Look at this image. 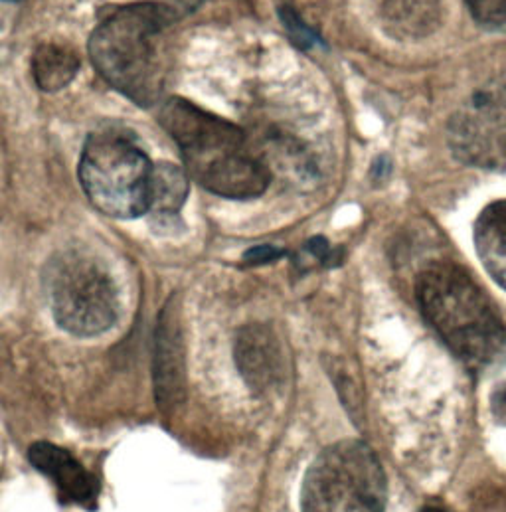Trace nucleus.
I'll list each match as a JSON object with an SVG mask.
<instances>
[{
  "instance_id": "f257e3e1",
  "label": "nucleus",
  "mask_w": 506,
  "mask_h": 512,
  "mask_svg": "<svg viewBox=\"0 0 506 512\" xmlns=\"http://www.w3.org/2000/svg\"><path fill=\"white\" fill-rule=\"evenodd\" d=\"M159 123L180 149L184 171L202 188L230 200L259 198L271 184V169L246 149V133L188 99L161 103Z\"/></svg>"
},
{
  "instance_id": "f03ea898",
  "label": "nucleus",
  "mask_w": 506,
  "mask_h": 512,
  "mask_svg": "<svg viewBox=\"0 0 506 512\" xmlns=\"http://www.w3.org/2000/svg\"><path fill=\"white\" fill-rule=\"evenodd\" d=\"M180 18L157 0L117 6L103 14L89 38L97 74L141 107L159 103L165 87L163 36Z\"/></svg>"
},
{
  "instance_id": "7ed1b4c3",
  "label": "nucleus",
  "mask_w": 506,
  "mask_h": 512,
  "mask_svg": "<svg viewBox=\"0 0 506 512\" xmlns=\"http://www.w3.org/2000/svg\"><path fill=\"white\" fill-rule=\"evenodd\" d=\"M416 295L429 325L465 366L485 372L505 364V323L465 269L445 261L425 267Z\"/></svg>"
},
{
  "instance_id": "20e7f679",
  "label": "nucleus",
  "mask_w": 506,
  "mask_h": 512,
  "mask_svg": "<svg viewBox=\"0 0 506 512\" xmlns=\"http://www.w3.org/2000/svg\"><path fill=\"white\" fill-rule=\"evenodd\" d=\"M153 167L131 137L105 129L85 139L78 174L85 196L101 214L133 220L151 208Z\"/></svg>"
},
{
  "instance_id": "39448f33",
  "label": "nucleus",
  "mask_w": 506,
  "mask_h": 512,
  "mask_svg": "<svg viewBox=\"0 0 506 512\" xmlns=\"http://www.w3.org/2000/svg\"><path fill=\"white\" fill-rule=\"evenodd\" d=\"M386 475L376 453L346 439L327 447L307 469L301 512H384Z\"/></svg>"
},
{
  "instance_id": "423d86ee",
  "label": "nucleus",
  "mask_w": 506,
  "mask_h": 512,
  "mask_svg": "<svg viewBox=\"0 0 506 512\" xmlns=\"http://www.w3.org/2000/svg\"><path fill=\"white\" fill-rule=\"evenodd\" d=\"M44 285L56 323L76 337L109 331L119 315V293L107 267L82 250L54 257Z\"/></svg>"
},
{
  "instance_id": "0eeeda50",
  "label": "nucleus",
  "mask_w": 506,
  "mask_h": 512,
  "mask_svg": "<svg viewBox=\"0 0 506 512\" xmlns=\"http://www.w3.org/2000/svg\"><path fill=\"white\" fill-rule=\"evenodd\" d=\"M447 139L459 161L506 171V82L473 93L449 121Z\"/></svg>"
},
{
  "instance_id": "6e6552de",
  "label": "nucleus",
  "mask_w": 506,
  "mask_h": 512,
  "mask_svg": "<svg viewBox=\"0 0 506 512\" xmlns=\"http://www.w3.org/2000/svg\"><path fill=\"white\" fill-rule=\"evenodd\" d=\"M28 459L36 471L44 473L62 499L93 511L99 499V481L66 449L40 441L28 449Z\"/></svg>"
},
{
  "instance_id": "1a4fd4ad",
  "label": "nucleus",
  "mask_w": 506,
  "mask_h": 512,
  "mask_svg": "<svg viewBox=\"0 0 506 512\" xmlns=\"http://www.w3.org/2000/svg\"><path fill=\"white\" fill-rule=\"evenodd\" d=\"M155 392L159 408L170 414L184 400V354L178 321L163 311L155 335Z\"/></svg>"
},
{
  "instance_id": "9d476101",
  "label": "nucleus",
  "mask_w": 506,
  "mask_h": 512,
  "mask_svg": "<svg viewBox=\"0 0 506 512\" xmlns=\"http://www.w3.org/2000/svg\"><path fill=\"white\" fill-rule=\"evenodd\" d=\"M236 360L244 380L257 392L271 390L283 376V356L275 335L259 325L242 331L236 344Z\"/></svg>"
},
{
  "instance_id": "9b49d317",
  "label": "nucleus",
  "mask_w": 506,
  "mask_h": 512,
  "mask_svg": "<svg viewBox=\"0 0 506 512\" xmlns=\"http://www.w3.org/2000/svg\"><path fill=\"white\" fill-rule=\"evenodd\" d=\"M473 240L485 269L506 289V200L489 204L479 214Z\"/></svg>"
},
{
  "instance_id": "f8f14e48",
  "label": "nucleus",
  "mask_w": 506,
  "mask_h": 512,
  "mask_svg": "<svg viewBox=\"0 0 506 512\" xmlns=\"http://www.w3.org/2000/svg\"><path fill=\"white\" fill-rule=\"evenodd\" d=\"M80 72V56L62 44H42L32 56V76L36 86L56 93L70 86Z\"/></svg>"
},
{
  "instance_id": "ddd939ff",
  "label": "nucleus",
  "mask_w": 506,
  "mask_h": 512,
  "mask_svg": "<svg viewBox=\"0 0 506 512\" xmlns=\"http://www.w3.org/2000/svg\"><path fill=\"white\" fill-rule=\"evenodd\" d=\"M188 172L172 163H157L153 167L151 180V208L149 212L157 216V220L178 218L186 198H188Z\"/></svg>"
},
{
  "instance_id": "4468645a",
  "label": "nucleus",
  "mask_w": 506,
  "mask_h": 512,
  "mask_svg": "<svg viewBox=\"0 0 506 512\" xmlns=\"http://www.w3.org/2000/svg\"><path fill=\"white\" fill-rule=\"evenodd\" d=\"M473 18L495 32H506V0H467Z\"/></svg>"
},
{
  "instance_id": "2eb2a0df",
  "label": "nucleus",
  "mask_w": 506,
  "mask_h": 512,
  "mask_svg": "<svg viewBox=\"0 0 506 512\" xmlns=\"http://www.w3.org/2000/svg\"><path fill=\"white\" fill-rule=\"evenodd\" d=\"M279 12H281V20L285 22V26H287L289 34L293 36V40H297V42L303 44V46L311 44L313 34H311V30H307V28L303 26V22L297 18L295 10H291L289 6H283Z\"/></svg>"
},
{
  "instance_id": "dca6fc26",
  "label": "nucleus",
  "mask_w": 506,
  "mask_h": 512,
  "mask_svg": "<svg viewBox=\"0 0 506 512\" xmlns=\"http://www.w3.org/2000/svg\"><path fill=\"white\" fill-rule=\"evenodd\" d=\"M283 256H285V252L275 248V246H255V248L248 250L244 254V261L248 265H265V263L277 261V259H281Z\"/></svg>"
},
{
  "instance_id": "f3484780",
  "label": "nucleus",
  "mask_w": 506,
  "mask_h": 512,
  "mask_svg": "<svg viewBox=\"0 0 506 512\" xmlns=\"http://www.w3.org/2000/svg\"><path fill=\"white\" fill-rule=\"evenodd\" d=\"M491 412L497 418L499 424L506 426V386H501L499 390L493 392L491 396Z\"/></svg>"
},
{
  "instance_id": "a211bd4d",
  "label": "nucleus",
  "mask_w": 506,
  "mask_h": 512,
  "mask_svg": "<svg viewBox=\"0 0 506 512\" xmlns=\"http://www.w3.org/2000/svg\"><path fill=\"white\" fill-rule=\"evenodd\" d=\"M157 2L167 4V6H170L172 10H176V12L182 16L184 12H192V10H196L204 0H157Z\"/></svg>"
},
{
  "instance_id": "6ab92c4d",
  "label": "nucleus",
  "mask_w": 506,
  "mask_h": 512,
  "mask_svg": "<svg viewBox=\"0 0 506 512\" xmlns=\"http://www.w3.org/2000/svg\"><path fill=\"white\" fill-rule=\"evenodd\" d=\"M425 512H445V511H439V509H427Z\"/></svg>"
},
{
  "instance_id": "aec40b11",
  "label": "nucleus",
  "mask_w": 506,
  "mask_h": 512,
  "mask_svg": "<svg viewBox=\"0 0 506 512\" xmlns=\"http://www.w3.org/2000/svg\"><path fill=\"white\" fill-rule=\"evenodd\" d=\"M0 2H20V0H0Z\"/></svg>"
}]
</instances>
